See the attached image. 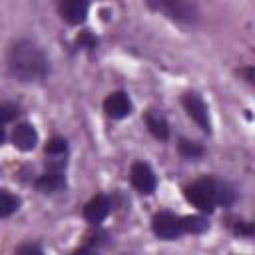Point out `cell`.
<instances>
[{"label": "cell", "mask_w": 255, "mask_h": 255, "mask_svg": "<svg viewBox=\"0 0 255 255\" xmlns=\"http://www.w3.org/2000/svg\"><path fill=\"white\" fill-rule=\"evenodd\" d=\"M8 72L18 82H42L50 72V60L44 50L28 38L16 40L8 50Z\"/></svg>", "instance_id": "6da1fadb"}, {"label": "cell", "mask_w": 255, "mask_h": 255, "mask_svg": "<svg viewBox=\"0 0 255 255\" xmlns=\"http://www.w3.org/2000/svg\"><path fill=\"white\" fill-rule=\"evenodd\" d=\"M149 8L167 14L171 20L177 22H195L199 16V10L195 4L191 2H183V0H159V2H147Z\"/></svg>", "instance_id": "7a4b0ae2"}, {"label": "cell", "mask_w": 255, "mask_h": 255, "mask_svg": "<svg viewBox=\"0 0 255 255\" xmlns=\"http://www.w3.org/2000/svg\"><path fill=\"white\" fill-rule=\"evenodd\" d=\"M181 106L185 108L187 116L197 124V128L203 133H211V120H209V110L203 98L197 92H185L181 96Z\"/></svg>", "instance_id": "3957f363"}, {"label": "cell", "mask_w": 255, "mask_h": 255, "mask_svg": "<svg viewBox=\"0 0 255 255\" xmlns=\"http://www.w3.org/2000/svg\"><path fill=\"white\" fill-rule=\"evenodd\" d=\"M151 231L157 239L163 241H173L183 233L181 227V217L171 213V211H157L151 217Z\"/></svg>", "instance_id": "277c9868"}, {"label": "cell", "mask_w": 255, "mask_h": 255, "mask_svg": "<svg viewBox=\"0 0 255 255\" xmlns=\"http://www.w3.org/2000/svg\"><path fill=\"white\" fill-rule=\"evenodd\" d=\"M183 195H185V199H187L195 209H199L201 213H213L215 201H213V195H211V191H209V185H207L205 177H201V179H197V181L185 185Z\"/></svg>", "instance_id": "5b68a950"}, {"label": "cell", "mask_w": 255, "mask_h": 255, "mask_svg": "<svg viewBox=\"0 0 255 255\" xmlns=\"http://www.w3.org/2000/svg\"><path fill=\"white\" fill-rule=\"evenodd\" d=\"M129 181L143 195H151L155 191V187H157V177H155L153 169L145 161H135L129 167Z\"/></svg>", "instance_id": "8992f818"}, {"label": "cell", "mask_w": 255, "mask_h": 255, "mask_svg": "<svg viewBox=\"0 0 255 255\" xmlns=\"http://www.w3.org/2000/svg\"><path fill=\"white\" fill-rule=\"evenodd\" d=\"M131 100L126 92L118 90V92H112L108 94V98L104 100V112L108 118L112 120H124L131 114Z\"/></svg>", "instance_id": "52a82bcc"}, {"label": "cell", "mask_w": 255, "mask_h": 255, "mask_svg": "<svg viewBox=\"0 0 255 255\" xmlns=\"http://www.w3.org/2000/svg\"><path fill=\"white\" fill-rule=\"evenodd\" d=\"M88 10L90 4L84 0H62L58 4V14L62 16V20H66L70 26H80L86 22L88 18Z\"/></svg>", "instance_id": "ba28073f"}, {"label": "cell", "mask_w": 255, "mask_h": 255, "mask_svg": "<svg viewBox=\"0 0 255 255\" xmlns=\"http://www.w3.org/2000/svg\"><path fill=\"white\" fill-rule=\"evenodd\" d=\"M112 211V199L104 193L94 195L86 205H84V217L86 221H90L92 225H100Z\"/></svg>", "instance_id": "9c48e42d"}, {"label": "cell", "mask_w": 255, "mask_h": 255, "mask_svg": "<svg viewBox=\"0 0 255 255\" xmlns=\"http://www.w3.org/2000/svg\"><path fill=\"white\" fill-rule=\"evenodd\" d=\"M205 181L209 185V191L213 195V201L215 205H223V207H229L235 203L237 199V191L231 183L223 181V179H217V177H211V175H205Z\"/></svg>", "instance_id": "30bf717a"}, {"label": "cell", "mask_w": 255, "mask_h": 255, "mask_svg": "<svg viewBox=\"0 0 255 255\" xmlns=\"http://www.w3.org/2000/svg\"><path fill=\"white\" fill-rule=\"evenodd\" d=\"M12 143L20 151H32L38 145V131H36V128L32 124H28V122L16 124V128L12 129Z\"/></svg>", "instance_id": "8fae6325"}, {"label": "cell", "mask_w": 255, "mask_h": 255, "mask_svg": "<svg viewBox=\"0 0 255 255\" xmlns=\"http://www.w3.org/2000/svg\"><path fill=\"white\" fill-rule=\"evenodd\" d=\"M34 187L40 191V193H56L60 189L66 187V175L64 171L60 169H46L36 181H34Z\"/></svg>", "instance_id": "7c38bea8"}, {"label": "cell", "mask_w": 255, "mask_h": 255, "mask_svg": "<svg viewBox=\"0 0 255 255\" xmlns=\"http://www.w3.org/2000/svg\"><path fill=\"white\" fill-rule=\"evenodd\" d=\"M143 120H145V128L149 129V133H151L155 139L165 141V139L169 137V122L165 120V116H163L161 112H157V110H147L145 116H143Z\"/></svg>", "instance_id": "4fadbf2b"}, {"label": "cell", "mask_w": 255, "mask_h": 255, "mask_svg": "<svg viewBox=\"0 0 255 255\" xmlns=\"http://www.w3.org/2000/svg\"><path fill=\"white\" fill-rule=\"evenodd\" d=\"M44 153L48 159H66L68 155V141L60 135H54L46 141L44 145Z\"/></svg>", "instance_id": "5bb4252c"}, {"label": "cell", "mask_w": 255, "mask_h": 255, "mask_svg": "<svg viewBox=\"0 0 255 255\" xmlns=\"http://www.w3.org/2000/svg\"><path fill=\"white\" fill-rule=\"evenodd\" d=\"M181 227H183V233L199 235L209 229V221L203 215H185L181 217Z\"/></svg>", "instance_id": "9a60e30c"}, {"label": "cell", "mask_w": 255, "mask_h": 255, "mask_svg": "<svg viewBox=\"0 0 255 255\" xmlns=\"http://www.w3.org/2000/svg\"><path fill=\"white\" fill-rule=\"evenodd\" d=\"M18 207H20V197L0 187V217H10L12 213L18 211Z\"/></svg>", "instance_id": "2e32d148"}, {"label": "cell", "mask_w": 255, "mask_h": 255, "mask_svg": "<svg viewBox=\"0 0 255 255\" xmlns=\"http://www.w3.org/2000/svg\"><path fill=\"white\" fill-rule=\"evenodd\" d=\"M177 149L183 157L187 159H197L205 153V147L199 143V141H193V139H187V137H179L177 141Z\"/></svg>", "instance_id": "e0dca14e"}, {"label": "cell", "mask_w": 255, "mask_h": 255, "mask_svg": "<svg viewBox=\"0 0 255 255\" xmlns=\"http://www.w3.org/2000/svg\"><path fill=\"white\" fill-rule=\"evenodd\" d=\"M74 46H76L78 50H90V52H92V50L98 46V38L92 34V30H84V32H80V34L76 36Z\"/></svg>", "instance_id": "ac0fdd59"}, {"label": "cell", "mask_w": 255, "mask_h": 255, "mask_svg": "<svg viewBox=\"0 0 255 255\" xmlns=\"http://www.w3.org/2000/svg\"><path fill=\"white\" fill-rule=\"evenodd\" d=\"M18 114H20V110H18V106H16V104L0 102V126L10 124Z\"/></svg>", "instance_id": "d6986e66"}, {"label": "cell", "mask_w": 255, "mask_h": 255, "mask_svg": "<svg viewBox=\"0 0 255 255\" xmlns=\"http://www.w3.org/2000/svg\"><path fill=\"white\" fill-rule=\"evenodd\" d=\"M231 225V231L235 233V235H243V237H253V233H255V227H253V223L251 221H243V219H235L233 223H229Z\"/></svg>", "instance_id": "ffe728a7"}, {"label": "cell", "mask_w": 255, "mask_h": 255, "mask_svg": "<svg viewBox=\"0 0 255 255\" xmlns=\"http://www.w3.org/2000/svg\"><path fill=\"white\" fill-rule=\"evenodd\" d=\"M14 255H44V249L38 243H22L18 245Z\"/></svg>", "instance_id": "44dd1931"}, {"label": "cell", "mask_w": 255, "mask_h": 255, "mask_svg": "<svg viewBox=\"0 0 255 255\" xmlns=\"http://www.w3.org/2000/svg\"><path fill=\"white\" fill-rule=\"evenodd\" d=\"M70 255H94V251L90 247H80V249H74Z\"/></svg>", "instance_id": "7402d4cb"}, {"label": "cell", "mask_w": 255, "mask_h": 255, "mask_svg": "<svg viewBox=\"0 0 255 255\" xmlns=\"http://www.w3.org/2000/svg\"><path fill=\"white\" fill-rule=\"evenodd\" d=\"M4 139H6V131H4V126H0V145L4 143Z\"/></svg>", "instance_id": "603a6c76"}]
</instances>
